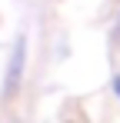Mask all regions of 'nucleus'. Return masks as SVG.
<instances>
[{"label":"nucleus","mask_w":120,"mask_h":123,"mask_svg":"<svg viewBox=\"0 0 120 123\" xmlns=\"http://www.w3.org/2000/svg\"><path fill=\"white\" fill-rule=\"evenodd\" d=\"M113 90H117V97H120V77H113Z\"/></svg>","instance_id":"nucleus-2"},{"label":"nucleus","mask_w":120,"mask_h":123,"mask_svg":"<svg viewBox=\"0 0 120 123\" xmlns=\"http://www.w3.org/2000/svg\"><path fill=\"white\" fill-rule=\"evenodd\" d=\"M23 70H27V37L20 33L13 40V50H10V63H7V77H3V97L13 100L23 83Z\"/></svg>","instance_id":"nucleus-1"}]
</instances>
